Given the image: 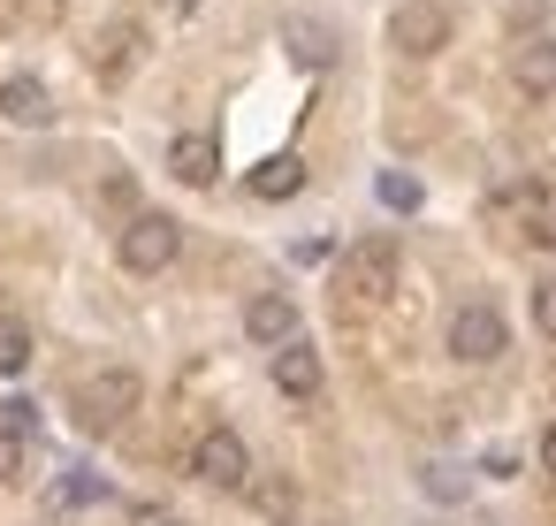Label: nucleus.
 Wrapping results in <instances>:
<instances>
[{
    "label": "nucleus",
    "instance_id": "nucleus-1",
    "mask_svg": "<svg viewBox=\"0 0 556 526\" xmlns=\"http://www.w3.org/2000/svg\"><path fill=\"white\" fill-rule=\"evenodd\" d=\"M396 275H404L396 237H358V245L343 252V267H336V290L358 298V305H381V298L396 290Z\"/></svg>",
    "mask_w": 556,
    "mask_h": 526
},
{
    "label": "nucleus",
    "instance_id": "nucleus-2",
    "mask_svg": "<svg viewBox=\"0 0 556 526\" xmlns=\"http://www.w3.org/2000/svg\"><path fill=\"white\" fill-rule=\"evenodd\" d=\"M176 252H184V222L176 214H130L123 237H115V260L130 275H161V267H176Z\"/></svg>",
    "mask_w": 556,
    "mask_h": 526
},
{
    "label": "nucleus",
    "instance_id": "nucleus-3",
    "mask_svg": "<svg viewBox=\"0 0 556 526\" xmlns=\"http://www.w3.org/2000/svg\"><path fill=\"white\" fill-rule=\"evenodd\" d=\"M138 397H146V381H138L130 366H100V374L77 381V419H85L92 435H108V427H123V419L138 412Z\"/></svg>",
    "mask_w": 556,
    "mask_h": 526
},
{
    "label": "nucleus",
    "instance_id": "nucleus-4",
    "mask_svg": "<svg viewBox=\"0 0 556 526\" xmlns=\"http://www.w3.org/2000/svg\"><path fill=\"white\" fill-rule=\"evenodd\" d=\"M503 351H510L503 313H495L488 298H465V305L450 313V359H457V366H488V359H503Z\"/></svg>",
    "mask_w": 556,
    "mask_h": 526
},
{
    "label": "nucleus",
    "instance_id": "nucleus-5",
    "mask_svg": "<svg viewBox=\"0 0 556 526\" xmlns=\"http://www.w3.org/2000/svg\"><path fill=\"white\" fill-rule=\"evenodd\" d=\"M450 32H457L450 0H404V9L389 16V47H396V54H412V62L442 54V47H450Z\"/></svg>",
    "mask_w": 556,
    "mask_h": 526
},
{
    "label": "nucleus",
    "instance_id": "nucleus-6",
    "mask_svg": "<svg viewBox=\"0 0 556 526\" xmlns=\"http://www.w3.org/2000/svg\"><path fill=\"white\" fill-rule=\"evenodd\" d=\"M191 473H199L206 488H252V450H244V435H237V427H206V435L191 442Z\"/></svg>",
    "mask_w": 556,
    "mask_h": 526
},
{
    "label": "nucleus",
    "instance_id": "nucleus-7",
    "mask_svg": "<svg viewBox=\"0 0 556 526\" xmlns=\"http://www.w3.org/2000/svg\"><path fill=\"white\" fill-rule=\"evenodd\" d=\"M510 77L526 100H556V32H533L510 47Z\"/></svg>",
    "mask_w": 556,
    "mask_h": 526
},
{
    "label": "nucleus",
    "instance_id": "nucleus-8",
    "mask_svg": "<svg viewBox=\"0 0 556 526\" xmlns=\"http://www.w3.org/2000/svg\"><path fill=\"white\" fill-rule=\"evenodd\" d=\"M244 336H252V343H267V351L298 343V305H290L282 290H260V298L244 305Z\"/></svg>",
    "mask_w": 556,
    "mask_h": 526
},
{
    "label": "nucleus",
    "instance_id": "nucleus-9",
    "mask_svg": "<svg viewBox=\"0 0 556 526\" xmlns=\"http://www.w3.org/2000/svg\"><path fill=\"white\" fill-rule=\"evenodd\" d=\"M138 47H146L138 24H108V32L92 39V77H100V85H123V77L138 70Z\"/></svg>",
    "mask_w": 556,
    "mask_h": 526
},
{
    "label": "nucleus",
    "instance_id": "nucleus-10",
    "mask_svg": "<svg viewBox=\"0 0 556 526\" xmlns=\"http://www.w3.org/2000/svg\"><path fill=\"white\" fill-rule=\"evenodd\" d=\"M168 168H176V184H191V191H206V184L222 176V146H214L206 130H184V138L168 146Z\"/></svg>",
    "mask_w": 556,
    "mask_h": 526
},
{
    "label": "nucleus",
    "instance_id": "nucleus-11",
    "mask_svg": "<svg viewBox=\"0 0 556 526\" xmlns=\"http://www.w3.org/2000/svg\"><path fill=\"white\" fill-rule=\"evenodd\" d=\"M275 389H282V397H298V404H305V397H320V351H313L305 336L275 351Z\"/></svg>",
    "mask_w": 556,
    "mask_h": 526
},
{
    "label": "nucleus",
    "instance_id": "nucleus-12",
    "mask_svg": "<svg viewBox=\"0 0 556 526\" xmlns=\"http://www.w3.org/2000/svg\"><path fill=\"white\" fill-rule=\"evenodd\" d=\"M510 206H518V229L556 252V184H526V191H510Z\"/></svg>",
    "mask_w": 556,
    "mask_h": 526
},
{
    "label": "nucleus",
    "instance_id": "nucleus-13",
    "mask_svg": "<svg viewBox=\"0 0 556 526\" xmlns=\"http://www.w3.org/2000/svg\"><path fill=\"white\" fill-rule=\"evenodd\" d=\"M298 191H305V161L298 153H275V161L252 168V199H298Z\"/></svg>",
    "mask_w": 556,
    "mask_h": 526
},
{
    "label": "nucleus",
    "instance_id": "nucleus-14",
    "mask_svg": "<svg viewBox=\"0 0 556 526\" xmlns=\"http://www.w3.org/2000/svg\"><path fill=\"white\" fill-rule=\"evenodd\" d=\"M0 115H9V123H47L54 100H47L39 77H9V85H0Z\"/></svg>",
    "mask_w": 556,
    "mask_h": 526
},
{
    "label": "nucleus",
    "instance_id": "nucleus-15",
    "mask_svg": "<svg viewBox=\"0 0 556 526\" xmlns=\"http://www.w3.org/2000/svg\"><path fill=\"white\" fill-rule=\"evenodd\" d=\"M282 39H290V54H298L305 70H328V62H336V39H328L320 24H305V16H298V24H282Z\"/></svg>",
    "mask_w": 556,
    "mask_h": 526
},
{
    "label": "nucleus",
    "instance_id": "nucleus-16",
    "mask_svg": "<svg viewBox=\"0 0 556 526\" xmlns=\"http://www.w3.org/2000/svg\"><path fill=\"white\" fill-rule=\"evenodd\" d=\"M31 366V328L16 313H0V374H24Z\"/></svg>",
    "mask_w": 556,
    "mask_h": 526
},
{
    "label": "nucleus",
    "instance_id": "nucleus-17",
    "mask_svg": "<svg viewBox=\"0 0 556 526\" xmlns=\"http://www.w3.org/2000/svg\"><path fill=\"white\" fill-rule=\"evenodd\" d=\"M533 328L556 343V275H541V283H533Z\"/></svg>",
    "mask_w": 556,
    "mask_h": 526
},
{
    "label": "nucleus",
    "instance_id": "nucleus-18",
    "mask_svg": "<svg viewBox=\"0 0 556 526\" xmlns=\"http://www.w3.org/2000/svg\"><path fill=\"white\" fill-rule=\"evenodd\" d=\"M9 480H24V435L0 427V488H9Z\"/></svg>",
    "mask_w": 556,
    "mask_h": 526
},
{
    "label": "nucleus",
    "instance_id": "nucleus-19",
    "mask_svg": "<svg viewBox=\"0 0 556 526\" xmlns=\"http://www.w3.org/2000/svg\"><path fill=\"white\" fill-rule=\"evenodd\" d=\"M381 206H396V214H412V206H419V184L389 168V176H381Z\"/></svg>",
    "mask_w": 556,
    "mask_h": 526
},
{
    "label": "nucleus",
    "instance_id": "nucleus-20",
    "mask_svg": "<svg viewBox=\"0 0 556 526\" xmlns=\"http://www.w3.org/2000/svg\"><path fill=\"white\" fill-rule=\"evenodd\" d=\"M252 496H260V511H267L275 526H282V518H290V503H298V496H290V480H260Z\"/></svg>",
    "mask_w": 556,
    "mask_h": 526
},
{
    "label": "nucleus",
    "instance_id": "nucleus-21",
    "mask_svg": "<svg viewBox=\"0 0 556 526\" xmlns=\"http://www.w3.org/2000/svg\"><path fill=\"white\" fill-rule=\"evenodd\" d=\"M541 465H548V473H556V427H548V435H541Z\"/></svg>",
    "mask_w": 556,
    "mask_h": 526
},
{
    "label": "nucleus",
    "instance_id": "nucleus-22",
    "mask_svg": "<svg viewBox=\"0 0 556 526\" xmlns=\"http://www.w3.org/2000/svg\"><path fill=\"white\" fill-rule=\"evenodd\" d=\"M153 526H191V518H153Z\"/></svg>",
    "mask_w": 556,
    "mask_h": 526
}]
</instances>
